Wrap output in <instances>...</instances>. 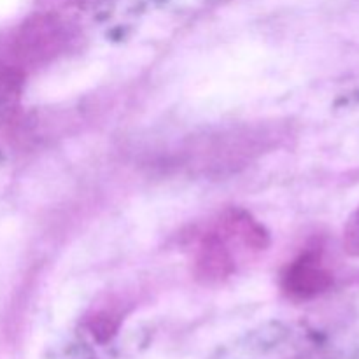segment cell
Instances as JSON below:
<instances>
[{
  "instance_id": "6da1fadb",
  "label": "cell",
  "mask_w": 359,
  "mask_h": 359,
  "mask_svg": "<svg viewBox=\"0 0 359 359\" xmlns=\"http://www.w3.org/2000/svg\"><path fill=\"white\" fill-rule=\"evenodd\" d=\"M69 42V28L56 16H37L28 21L18 37L23 58L39 62L58 55Z\"/></svg>"
},
{
  "instance_id": "7a4b0ae2",
  "label": "cell",
  "mask_w": 359,
  "mask_h": 359,
  "mask_svg": "<svg viewBox=\"0 0 359 359\" xmlns=\"http://www.w3.org/2000/svg\"><path fill=\"white\" fill-rule=\"evenodd\" d=\"M333 276L323 265L318 252H307L291 263L283 276V287L287 294L300 300H311L332 287Z\"/></svg>"
},
{
  "instance_id": "3957f363",
  "label": "cell",
  "mask_w": 359,
  "mask_h": 359,
  "mask_svg": "<svg viewBox=\"0 0 359 359\" xmlns=\"http://www.w3.org/2000/svg\"><path fill=\"white\" fill-rule=\"evenodd\" d=\"M235 272V259L228 249V241L216 231L200 242L195 259V276L207 284L228 279Z\"/></svg>"
},
{
  "instance_id": "277c9868",
  "label": "cell",
  "mask_w": 359,
  "mask_h": 359,
  "mask_svg": "<svg viewBox=\"0 0 359 359\" xmlns=\"http://www.w3.org/2000/svg\"><path fill=\"white\" fill-rule=\"evenodd\" d=\"M219 231L228 242L242 244L244 248L252 249V251H263L269 248V233L262 224L256 223L249 214L235 210L230 212L219 223Z\"/></svg>"
},
{
  "instance_id": "5b68a950",
  "label": "cell",
  "mask_w": 359,
  "mask_h": 359,
  "mask_svg": "<svg viewBox=\"0 0 359 359\" xmlns=\"http://www.w3.org/2000/svg\"><path fill=\"white\" fill-rule=\"evenodd\" d=\"M119 328V319L109 312H98L88 321V330L97 342H109Z\"/></svg>"
},
{
  "instance_id": "8992f818",
  "label": "cell",
  "mask_w": 359,
  "mask_h": 359,
  "mask_svg": "<svg viewBox=\"0 0 359 359\" xmlns=\"http://www.w3.org/2000/svg\"><path fill=\"white\" fill-rule=\"evenodd\" d=\"M21 88V76L18 70L0 65V102H9L18 97Z\"/></svg>"
},
{
  "instance_id": "52a82bcc",
  "label": "cell",
  "mask_w": 359,
  "mask_h": 359,
  "mask_svg": "<svg viewBox=\"0 0 359 359\" xmlns=\"http://www.w3.org/2000/svg\"><path fill=\"white\" fill-rule=\"evenodd\" d=\"M344 248H346L347 255L359 258V207L346 224V230H344Z\"/></svg>"
}]
</instances>
